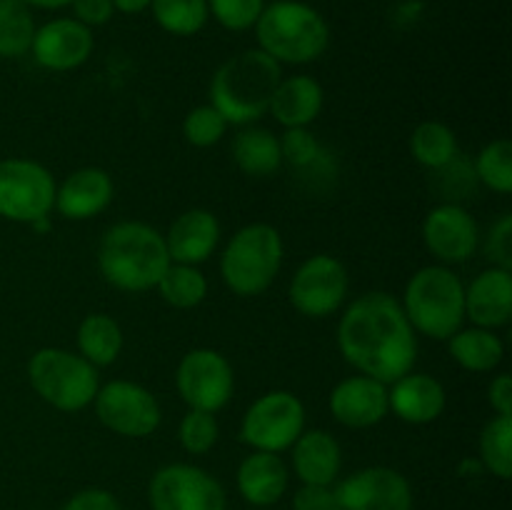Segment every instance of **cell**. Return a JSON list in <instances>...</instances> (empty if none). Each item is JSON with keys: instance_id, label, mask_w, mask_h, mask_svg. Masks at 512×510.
Listing matches in <instances>:
<instances>
[{"instance_id": "1", "label": "cell", "mask_w": 512, "mask_h": 510, "mask_svg": "<svg viewBox=\"0 0 512 510\" xmlns=\"http://www.w3.org/2000/svg\"><path fill=\"white\" fill-rule=\"evenodd\" d=\"M338 345L353 368L385 385L410 373L418 353L413 325L403 305L388 293L360 295L345 310Z\"/></svg>"}, {"instance_id": "2", "label": "cell", "mask_w": 512, "mask_h": 510, "mask_svg": "<svg viewBox=\"0 0 512 510\" xmlns=\"http://www.w3.org/2000/svg\"><path fill=\"white\" fill-rule=\"evenodd\" d=\"M98 263L110 285L140 293L155 288L173 260L158 230L145 223H118L103 235Z\"/></svg>"}, {"instance_id": "3", "label": "cell", "mask_w": 512, "mask_h": 510, "mask_svg": "<svg viewBox=\"0 0 512 510\" xmlns=\"http://www.w3.org/2000/svg\"><path fill=\"white\" fill-rule=\"evenodd\" d=\"M280 63L263 50H245L225 60L210 83L213 108L228 123L245 125L263 118L270 110L280 78Z\"/></svg>"}, {"instance_id": "4", "label": "cell", "mask_w": 512, "mask_h": 510, "mask_svg": "<svg viewBox=\"0 0 512 510\" xmlns=\"http://www.w3.org/2000/svg\"><path fill=\"white\" fill-rule=\"evenodd\" d=\"M255 30L260 50L278 63H313L330 43V30L323 15L298 0L270 3L260 13Z\"/></svg>"}, {"instance_id": "5", "label": "cell", "mask_w": 512, "mask_h": 510, "mask_svg": "<svg viewBox=\"0 0 512 510\" xmlns=\"http://www.w3.org/2000/svg\"><path fill=\"white\" fill-rule=\"evenodd\" d=\"M403 313L428 338L455 335L465 318V288L458 275L440 265L418 270L405 288Z\"/></svg>"}, {"instance_id": "6", "label": "cell", "mask_w": 512, "mask_h": 510, "mask_svg": "<svg viewBox=\"0 0 512 510\" xmlns=\"http://www.w3.org/2000/svg\"><path fill=\"white\" fill-rule=\"evenodd\" d=\"M283 263V240L273 225L253 223L233 235L220 260L225 285L238 295H258Z\"/></svg>"}, {"instance_id": "7", "label": "cell", "mask_w": 512, "mask_h": 510, "mask_svg": "<svg viewBox=\"0 0 512 510\" xmlns=\"http://www.w3.org/2000/svg\"><path fill=\"white\" fill-rule=\"evenodd\" d=\"M28 378L45 403L65 413L83 410L98 393L95 365L60 348L38 350L28 363Z\"/></svg>"}, {"instance_id": "8", "label": "cell", "mask_w": 512, "mask_h": 510, "mask_svg": "<svg viewBox=\"0 0 512 510\" xmlns=\"http://www.w3.org/2000/svg\"><path fill=\"white\" fill-rule=\"evenodd\" d=\"M305 425V408L288 390H273L255 400L240 425V438L255 450L280 453L293 448Z\"/></svg>"}, {"instance_id": "9", "label": "cell", "mask_w": 512, "mask_h": 510, "mask_svg": "<svg viewBox=\"0 0 512 510\" xmlns=\"http://www.w3.org/2000/svg\"><path fill=\"white\" fill-rule=\"evenodd\" d=\"M55 180L33 160H0V215L18 223L48 218L55 205Z\"/></svg>"}, {"instance_id": "10", "label": "cell", "mask_w": 512, "mask_h": 510, "mask_svg": "<svg viewBox=\"0 0 512 510\" xmlns=\"http://www.w3.org/2000/svg\"><path fill=\"white\" fill-rule=\"evenodd\" d=\"M148 498L153 510H225L223 485L185 463L160 468L150 480Z\"/></svg>"}, {"instance_id": "11", "label": "cell", "mask_w": 512, "mask_h": 510, "mask_svg": "<svg viewBox=\"0 0 512 510\" xmlns=\"http://www.w3.org/2000/svg\"><path fill=\"white\" fill-rule=\"evenodd\" d=\"M100 423L125 438H145L160 425V405L153 393L130 380H113L95 393Z\"/></svg>"}, {"instance_id": "12", "label": "cell", "mask_w": 512, "mask_h": 510, "mask_svg": "<svg viewBox=\"0 0 512 510\" xmlns=\"http://www.w3.org/2000/svg\"><path fill=\"white\" fill-rule=\"evenodd\" d=\"M333 510H413V490L398 470L375 465L333 488Z\"/></svg>"}, {"instance_id": "13", "label": "cell", "mask_w": 512, "mask_h": 510, "mask_svg": "<svg viewBox=\"0 0 512 510\" xmlns=\"http://www.w3.org/2000/svg\"><path fill=\"white\" fill-rule=\"evenodd\" d=\"M348 295V270L333 255H313L305 260L290 283V303L308 318L335 313Z\"/></svg>"}, {"instance_id": "14", "label": "cell", "mask_w": 512, "mask_h": 510, "mask_svg": "<svg viewBox=\"0 0 512 510\" xmlns=\"http://www.w3.org/2000/svg\"><path fill=\"white\" fill-rule=\"evenodd\" d=\"M178 390L193 410L215 413L233 395V368L210 348L190 350L178 365Z\"/></svg>"}, {"instance_id": "15", "label": "cell", "mask_w": 512, "mask_h": 510, "mask_svg": "<svg viewBox=\"0 0 512 510\" xmlns=\"http://www.w3.org/2000/svg\"><path fill=\"white\" fill-rule=\"evenodd\" d=\"M33 58L48 70H73L93 53V33L88 25L73 18H58L45 23L33 35Z\"/></svg>"}, {"instance_id": "16", "label": "cell", "mask_w": 512, "mask_h": 510, "mask_svg": "<svg viewBox=\"0 0 512 510\" xmlns=\"http://www.w3.org/2000/svg\"><path fill=\"white\" fill-rule=\"evenodd\" d=\"M423 238L435 258L443 263H463L478 245V225L468 210L445 203L430 210L423 225Z\"/></svg>"}, {"instance_id": "17", "label": "cell", "mask_w": 512, "mask_h": 510, "mask_svg": "<svg viewBox=\"0 0 512 510\" xmlns=\"http://www.w3.org/2000/svg\"><path fill=\"white\" fill-rule=\"evenodd\" d=\"M330 410L335 420L348 428H370L388 415V388L368 375H355L333 390Z\"/></svg>"}, {"instance_id": "18", "label": "cell", "mask_w": 512, "mask_h": 510, "mask_svg": "<svg viewBox=\"0 0 512 510\" xmlns=\"http://www.w3.org/2000/svg\"><path fill=\"white\" fill-rule=\"evenodd\" d=\"M465 315L478 328H498L512 315V275L510 270L490 268L480 273L465 290Z\"/></svg>"}, {"instance_id": "19", "label": "cell", "mask_w": 512, "mask_h": 510, "mask_svg": "<svg viewBox=\"0 0 512 510\" xmlns=\"http://www.w3.org/2000/svg\"><path fill=\"white\" fill-rule=\"evenodd\" d=\"M113 200V180L100 168L75 170L55 190V205L70 220H88L103 213Z\"/></svg>"}, {"instance_id": "20", "label": "cell", "mask_w": 512, "mask_h": 510, "mask_svg": "<svg viewBox=\"0 0 512 510\" xmlns=\"http://www.w3.org/2000/svg\"><path fill=\"white\" fill-rule=\"evenodd\" d=\"M218 238L220 225L213 213H208V210H188L170 225L165 245H168L170 260L195 265L208 260V255L218 245Z\"/></svg>"}, {"instance_id": "21", "label": "cell", "mask_w": 512, "mask_h": 510, "mask_svg": "<svg viewBox=\"0 0 512 510\" xmlns=\"http://www.w3.org/2000/svg\"><path fill=\"white\" fill-rule=\"evenodd\" d=\"M388 403L400 420L413 425L430 423L438 418L445 408V390L430 375L405 373L393 383L388 393Z\"/></svg>"}, {"instance_id": "22", "label": "cell", "mask_w": 512, "mask_h": 510, "mask_svg": "<svg viewBox=\"0 0 512 510\" xmlns=\"http://www.w3.org/2000/svg\"><path fill=\"white\" fill-rule=\"evenodd\" d=\"M238 490L250 505L268 508V505L278 503L288 490V468L278 458V453L255 450L240 463Z\"/></svg>"}, {"instance_id": "23", "label": "cell", "mask_w": 512, "mask_h": 510, "mask_svg": "<svg viewBox=\"0 0 512 510\" xmlns=\"http://www.w3.org/2000/svg\"><path fill=\"white\" fill-rule=\"evenodd\" d=\"M293 468L308 485H330L340 473V445L325 430L300 433L293 443Z\"/></svg>"}, {"instance_id": "24", "label": "cell", "mask_w": 512, "mask_h": 510, "mask_svg": "<svg viewBox=\"0 0 512 510\" xmlns=\"http://www.w3.org/2000/svg\"><path fill=\"white\" fill-rule=\"evenodd\" d=\"M275 120L285 128H305L323 110V88L310 75H293L280 80L270 100Z\"/></svg>"}, {"instance_id": "25", "label": "cell", "mask_w": 512, "mask_h": 510, "mask_svg": "<svg viewBox=\"0 0 512 510\" xmlns=\"http://www.w3.org/2000/svg\"><path fill=\"white\" fill-rule=\"evenodd\" d=\"M233 160L243 173L255 175V178L273 175L283 163L280 140L263 128L243 130L233 140Z\"/></svg>"}, {"instance_id": "26", "label": "cell", "mask_w": 512, "mask_h": 510, "mask_svg": "<svg viewBox=\"0 0 512 510\" xmlns=\"http://www.w3.org/2000/svg\"><path fill=\"white\" fill-rule=\"evenodd\" d=\"M503 353V343L488 328H470L450 335V355L465 370H475V373L493 370L503 360Z\"/></svg>"}, {"instance_id": "27", "label": "cell", "mask_w": 512, "mask_h": 510, "mask_svg": "<svg viewBox=\"0 0 512 510\" xmlns=\"http://www.w3.org/2000/svg\"><path fill=\"white\" fill-rule=\"evenodd\" d=\"M78 348L88 363L110 365L123 348L120 325L110 315H88L78 328Z\"/></svg>"}, {"instance_id": "28", "label": "cell", "mask_w": 512, "mask_h": 510, "mask_svg": "<svg viewBox=\"0 0 512 510\" xmlns=\"http://www.w3.org/2000/svg\"><path fill=\"white\" fill-rule=\"evenodd\" d=\"M410 150L420 165L443 170L450 160L458 158V140L448 125L428 120V123H420L415 128L413 138H410Z\"/></svg>"}, {"instance_id": "29", "label": "cell", "mask_w": 512, "mask_h": 510, "mask_svg": "<svg viewBox=\"0 0 512 510\" xmlns=\"http://www.w3.org/2000/svg\"><path fill=\"white\" fill-rule=\"evenodd\" d=\"M35 35L33 15L23 0H0V58H20Z\"/></svg>"}, {"instance_id": "30", "label": "cell", "mask_w": 512, "mask_h": 510, "mask_svg": "<svg viewBox=\"0 0 512 510\" xmlns=\"http://www.w3.org/2000/svg\"><path fill=\"white\" fill-rule=\"evenodd\" d=\"M155 288L160 290L165 303L183 310L195 308V305L203 303V298L208 295V283H205L203 273H200L195 265L183 263H170Z\"/></svg>"}, {"instance_id": "31", "label": "cell", "mask_w": 512, "mask_h": 510, "mask_svg": "<svg viewBox=\"0 0 512 510\" xmlns=\"http://www.w3.org/2000/svg\"><path fill=\"white\" fill-rule=\"evenodd\" d=\"M480 458L483 465L500 480L512 475V418L498 415L485 425L480 435Z\"/></svg>"}, {"instance_id": "32", "label": "cell", "mask_w": 512, "mask_h": 510, "mask_svg": "<svg viewBox=\"0 0 512 510\" xmlns=\"http://www.w3.org/2000/svg\"><path fill=\"white\" fill-rule=\"evenodd\" d=\"M153 15L173 35H195L208 20V0H153Z\"/></svg>"}, {"instance_id": "33", "label": "cell", "mask_w": 512, "mask_h": 510, "mask_svg": "<svg viewBox=\"0 0 512 510\" xmlns=\"http://www.w3.org/2000/svg\"><path fill=\"white\" fill-rule=\"evenodd\" d=\"M475 178L483 180L495 193L512 190V145L510 140H495L485 145L475 163Z\"/></svg>"}, {"instance_id": "34", "label": "cell", "mask_w": 512, "mask_h": 510, "mask_svg": "<svg viewBox=\"0 0 512 510\" xmlns=\"http://www.w3.org/2000/svg\"><path fill=\"white\" fill-rule=\"evenodd\" d=\"M225 128H228V120L213 105H200V108L190 110L183 123L185 138L195 148H210V145H215L225 135Z\"/></svg>"}, {"instance_id": "35", "label": "cell", "mask_w": 512, "mask_h": 510, "mask_svg": "<svg viewBox=\"0 0 512 510\" xmlns=\"http://www.w3.org/2000/svg\"><path fill=\"white\" fill-rule=\"evenodd\" d=\"M218 440V423H215L213 413H205V410H193L185 415L183 423H180V443L188 453L203 455Z\"/></svg>"}, {"instance_id": "36", "label": "cell", "mask_w": 512, "mask_h": 510, "mask_svg": "<svg viewBox=\"0 0 512 510\" xmlns=\"http://www.w3.org/2000/svg\"><path fill=\"white\" fill-rule=\"evenodd\" d=\"M263 8L265 0H208V10L228 30L253 28Z\"/></svg>"}, {"instance_id": "37", "label": "cell", "mask_w": 512, "mask_h": 510, "mask_svg": "<svg viewBox=\"0 0 512 510\" xmlns=\"http://www.w3.org/2000/svg\"><path fill=\"white\" fill-rule=\"evenodd\" d=\"M280 153L295 168H305L318 158V143L305 128H290L285 138L280 140Z\"/></svg>"}, {"instance_id": "38", "label": "cell", "mask_w": 512, "mask_h": 510, "mask_svg": "<svg viewBox=\"0 0 512 510\" xmlns=\"http://www.w3.org/2000/svg\"><path fill=\"white\" fill-rule=\"evenodd\" d=\"M488 258L493 260L495 268L510 270L512 268V218L503 215L493 225L488 238Z\"/></svg>"}, {"instance_id": "39", "label": "cell", "mask_w": 512, "mask_h": 510, "mask_svg": "<svg viewBox=\"0 0 512 510\" xmlns=\"http://www.w3.org/2000/svg\"><path fill=\"white\" fill-rule=\"evenodd\" d=\"M293 510H333V488L303 483L293 495Z\"/></svg>"}, {"instance_id": "40", "label": "cell", "mask_w": 512, "mask_h": 510, "mask_svg": "<svg viewBox=\"0 0 512 510\" xmlns=\"http://www.w3.org/2000/svg\"><path fill=\"white\" fill-rule=\"evenodd\" d=\"M70 5H73L75 10V20L88 25V28H93V25H105L115 13L113 0H73Z\"/></svg>"}, {"instance_id": "41", "label": "cell", "mask_w": 512, "mask_h": 510, "mask_svg": "<svg viewBox=\"0 0 512 510\" xmlns=\"http://www.w3.org/2000/svg\"><path fill=\"white\" fill-rule=\"evenodd\" d=\"M63 510H120V503L115 500L113 493L103 488H88L80 490L78 495L65 503Z\"/></svg>"}, {"instance_id": "42", "label": "cell", "mask_w": 512, "mask_h": 510, "mask_svg": "<svg viewBox=\"0 0 512 510\" xmlns=\"http://www.w3.org/2000/svg\"><path fill=\"white\" fill-rule=\"evenodd\" d=\"M490 405L498 410V415L512 418V378L510 375H498L490 385Z\"/></svg>"}, {"instance_id": "43", "label": "cell", "mask_w": 512, "mask_h": 510, "mask_svg": "<svg viewBox=\"0 0 512 510\" xmlns=\"http://www.w3.org/2000/svg\"><path fill=\"white\" fill-rule=\"evenodd\" d=\"M150 3L153 0H113V8L120 10V13H143L145 8H150Z\"/></svg>"}, {"instance_id": "44", "label": "cell", "mask_w": 512, "mask_h": 510, "mask_svg": "<svg viewBox=\"0 0 512 510\" xmlns=\"http://www.w3.org/2000/svg\"><path fill=\"white\" fill-rule=\"evenodd\" d=\"M25 5H35V8H43V10H58V8H65V5H70L73 0H23Z\"/></svg>"}]
</instances>
